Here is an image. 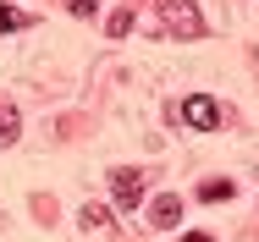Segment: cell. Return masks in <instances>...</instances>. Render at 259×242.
<instances>
[{"label": "cell", "instance_id": "cell-8", "mask_svg": "<svg viewBox=\"0 0 259 242\" xmlns=\"http://www.w3.org/2000/svg\"><path fill=\"white\" fill-rule=\"evenodd\" d=\"M17 132H22V116H17V110H6V116H0V149L17 143Z\"/></svg>", "mask_w": 259, "mask_h": 242}, {"label": "cell", "instance_id": "cell-4", "mask_svg": "<svg viewBox=\"0 0 259 242\" xmlns=\"http://www.w3.org/2000/svg\"><path fill=\"white\" fill-rule=\"evenodd\" d=\"M149 220H155L160 231H171V226H177V220H182V198H177V193H165V198H155V204H149Z\"/></svg>", "mask_w": 259, "mask_h": 242}, {"label": "cell", "instance_id": "cell-10", "mask_svg": "<svg viewBox=\"0 0 259 242\" xmlns=\"http://www.w3.org/2000/svg\"><path fill=\"white\" fill-rule=\"evenodd\" d=\"M66 11H77V17H94V11H100V0H66Z\"/></svg>", "mask_w": 259, "mask_h": 242}, {"label": "cell", "instance_id": "cell-1", "mask_svg": "<svg viewBox=\"0 0 259 242\" xmlns=\"http://www.w3.org/2000/svg\"><path fill=\"white\" fill-rule=\"evenodd\" d=\"M165 116H171V121H188V127H199V132H215V127H221V105H215L209 94L182 99V105H171Z\"/></svg>", "mask_w": 259, "mask_h": 242}, {"label": "cell", "instance_id": "cell-6", "mask_svg": "<svg viewBox=\"0 0 259 242\" xmlns=\"http://www.w3.org/2000/svg\"><path fill=\"white\" fill-rule=\"evenodd\" d=\"M22 28H33V11H22V6L0 0V33H22Z\"/></svg>", "mask_w": 259, "mask_h": 242}, {"label": "cell", "instance_id": "cell-3", "mask_svg": "<svg viewBox=\"0 0 259 242\" xmlns=\"http://www.w3.org/2000/svg\"><path fill=\"white\" fill-rule=\"evenodd\" d=\"M165 28L182 33V39H199V33H204V22H199V11H193L188 0H171V6H165Z\"/></svg>", "mask_w": 259, "mask_h": 242}, {"label": "cell", "instance_id": "cell-2", "mask_svg": "<svg viewBox=\"0 0 259 242\" xmlns=\"http://www.w3.org/2000/svg\"><path fill=\"white\" fill-rule=\"evenodd\" d=\"M144 187H149V182H144V171H127V165H116V171H110V198H116V209H127V215H133V209L144 204Z\"/></svg>", "mask_w": 259, "mask_h": 242}, {"label": "cell", "instance_id": "cell-11", "mask_svg": "<svg viewBox=\"0 0 259 242\" xmlns=\"http://www.w3.org/2000/svg\"><path fill=\"white\" fill-rule=\"evenodd\" d=\"M182 242H209V237H204V231H193V237H182Z\"/></svg>", "mask_w": 259, "mask_h": 242}, {"label": "cell", "instance_id": "cell-5", "mask_svg": "<svg viewBox=\"0 0 259 242\" xmlns=\"http://www.w3.org/2000/svg\"><path fill=\"white\" fill-rule=\"evenodd\" d=\"M77 226H83V231H116V215H110L105 204H83V215H77Z\"/></svg>", "mask_w": 259, "mask_h": 242}, {"label": "cell", "instance_id": "cell-7", "mask_svg": "<svg viewBox=\"0 0 259 242\" xmlns=\"http://www.w3.org/2000/svg\"><path fill=\"white\" fill-rule=\"evenodd\" d=\"M199 198H204V204H232L237 187H232V176H209L204 187H199Z\"/></svg>", "mask_w": 259, "mask_h": 242}, {"label": "cell", "instance_id": "cell-9", "mask_svg": "<svg viewBox=\"0 0 259 242\" xmlns=\"http://www.w3.org/2000/svg\"><path fill=\"white\" fill-rule=\"evenodd\" d=\"M105 33H110V39H121V33H133V11H116V17L105 22Z\"/></svg>", "mask_w": 259, "mask_h": 242}]
</instances>
